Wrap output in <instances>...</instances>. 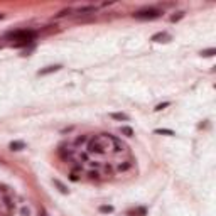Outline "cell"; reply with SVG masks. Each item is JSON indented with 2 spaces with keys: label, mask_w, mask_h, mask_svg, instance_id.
I'll return each mask as SVG.
<instances>
[{
  "label": "cell",
  "mask_w": 216,
  "mask_h": 216,
  "mask_svg": "<svg viewBox=\"0 0 216 216\" xmlns=\"http://www.w3.org/2000/svg\"><path fill=\"white\" fill-rule=\"evenodd\" d=\"M22 215H24V216H29L31 213H29V209H26V208H24V209H22Z\"/></svg>",
  "instance_id": "ac0fdd59"
},
{
  "label": "cell",
  "mask_w": 216,
  "mask_h": 216,
  "mask_svg": "<svg viewBox=\"0 0 216 216\" xmlns=\"http://www.w3.org/2000/svg\"><path fill=\"white\" fill-rule=\"evenodd\" d=\"M155 134H159V135H174V132L169 130V128H157Z\"/></svg>",
  "instance_id": "8fae6325"
},
{
  "label": "cell",
  "mask_w": 216,
  "mask_h": 216,
  "mask_svg": "<svg viewBox=\"0 0 216 216\" xmlns=\"http://www.w3.org/2000/svg\"><path fill=\"white\" fill-rule=\"evenodd\" d=\"M164 41V39H169V36L166 32H159V34H155V36H152V41H157V42H159V41Z\"/></svg>",
  "instance_id": "ba28073f"
},
{
  "label": "cell",
  "mask_w": 216,
  "mask_h": 216,
  "mask_svg": "<svg viewBox=\"0 0 216 216\" xmlns=\"http://www.w3.org/2000/svg\"><path fill=\"white\" fill-rule=\"evenodd\" d=\"M159 15H161V10H157V9H145V10H139L134 14V17L139 20H152L157 19Z\"/></svg>",
  "instance_id": "3957f363"
},
{
  "label": "cell",
  "mask_w": 216,
  "mask_h": 216,
  "mask_svg": "<svg viewBox=\"0 0 216 216\" xmlns=\"http://www.w3.org/2000/svg\"><path fill=\"white\" fill-rule=\"evenodd\" d=\"M54 184H56V186H58V188H59V191L61 193H68V189H66V186H64V184H63V182L61 181H58V179H54Z\"/></svg>",
  "instance_id": "7c38bea8"
},
{
  "label": "cell",
  "mask_w": 216,
  "mask_h": 216,
  "mask_svg": "<svg viewBox=\"0 0 216 216\" xmlns=\"http://www.w3.org/2000/svg\"><path fill=\"white\" fill-rule=\"evenodd\" d=\"M169 105H171V103H169V101H166V103H161V105H157V107H155V110H157V112H159V110H162V108H166V107H169Z\"/></svg>",
  "instance_id": "9a60e30c"
},
{
  "label": "cell",
  "mask_w": 216,
  "mask_h": 216,
  "mask_svg": "<svg viewBox=\"0 0 216 216\" xmlns=\"http://www.w3.org/2000/svg\"><path fill=\"white\" fill-rule=\"evenodd\" d=\"M41 216H47V213H46V209H42V213H41Z\"/></svg>",
  "instance_id": "d6986e66"
},
{
  "label": "cell",
  "mask_w": 216,
  "mask_h": 216,
  "mask_svg": "<svg viewBox=\"0 0 216 216\" xmlns=\"http://www.w3.org/2000/svg\"><path fill=\"white\" fill-rule=\"evenodd\" d=\"M100 211L101 213H112L113 208H112V206H100Z\"/></svg>",
  "instance_id": "5bb4252c"
},
{
  "label": "cell",
  "mask_w": 216,
  "mask_h": 216,
  "mask_svg": "<svg viewBox=\"0 0 216 216\" xmlns=\"http://www.w3.org/2000/svg\"><path fill=\"white\" fill-rule=\"evenodd\" d=\"M132 166H134V162L132 161H123V162H120V164L117 166V171H118V172H127V171L132 169Z\"/></svg>",
  "instance_id": "277c9868"
},
{
  "label": "cell",
  "mask_w": 216,
  "mask_h": 216,
  "mask_svg": "<svg viewBox=\"0 0 216 216\" xmlns=\"http://www.w3.org/2000/svg\"><path fill=\"white\" fill-rule=\"evenodd\" d=\"M216 54V49H204V51H201V56H204V58H211V56H215Z\"/></svg>",
  "instance_id": "9c48e42d"
},
{
  "label": "cell",
  "mask_w": 216,
  "mask_h": 216,
  "mask_svg": "<svg viewBox=\"0 0 216 216\" xmlns=\"http://www.w3.org/2000/svg\"><path fill=\"white\" fill-rule=\"evenodd\" d=\"M9 37L14 41H17V44L22 46V44H27V42H31L34 41L36 37V32L34 31H15V32H10L9 34Z\"/></svg>",
  "instance_id": "6da1fadb"
},
{
  "label": "cell",
  "mask_w": 216,
  "mask_h": 216,
  "mask_svg": "<svg viewBox=\"0 0 216 216\" xmlns=\"http://www.w3.org/2000/svg\"><path fill=\"white\" fill-rule=\"evenodd\" d=\"M24 147H26L24 142H12V144H10V148H12V150H20V148H24Z\"/></svg>",
  "instance_id": "52a82bcc"
},
{
  "label": "cell",
  "mask_w": 216,
  "mask_h": 216,
  "mask_svg": "<svg viewBox=\"0 0 216 216\" xmlns=\"http://www.w3.org/2000/svg\"><path fill=\"white\" fill-rule=\"evenodd\" d=\"M86 154H96V155H103L107 154V150L103 147V144H101L100 137L96 135V137H91L86 144Z\"/></svg>",
  "instance_id": "7a4b0ae2"
},
{
  "label": "cell",
  "mask_w": 216,
  "mask_h": 216,
  "mask_svg": "<svg viewBox=\"0 0 216 216\" xmlns=\"http://www.w3.org/2000/svg\"><path fill=\"white\" fill-rule=\"evenodd\" d=\"M61 66L59 64H54V66H47L46 69H41L39 71V76H44V74H49V73H56V71H59Z\"/></svg>",
  "instance_id": "5b68a950"
},
{
  "label": "cell",
  "mask_w": 216,
  "mask_h": 216,
  "mask_svg": "<svg viewBox=\"0 0 216 216\" xmlns=\"http://www.w3.org/2000/svg\"><path fill=\"white\" fill-rule=\"evenodd\" d=\"M69 12H71V9H68V10H63V12L58 14V17H64V15H66V14H69Z\"/></svg>",
  "instance_id": "e0dca14e"
},
{
  "label": "cell",
  "mask_w": 216,
  "mask_h": 216,
  "mask_svg": "<svg viewBox=\"0 0 216 216\" xmlns=\"http://www.w3.org/2000/svg\"><path fill=\"white\" fill-rule=\"evenodd\" d=\"M96 10V7L90 5V7H81V9H78V14H86V12H95Z\"/></svg>",
  "instance_id": "30bf717a"
},
{
  "label": "cell",
  "mask_w": 216,
  "mask_h": 216,
  "mask_svg": "<svg viewBox=\"0 0 216 216\" xmlns=\"http://www.w3.org/2000/svg\"><path fill=\"white\" fill-rule=\"evenodd\" d=\"M122 134H125L127 137H132V135H134V130L130 127H122Z\"/></svg>",
  "instance_id": "4fadbf2b"
},
{
  "label": "cell",
  "mask_w": 216,
  "mask_h": 216,
  "mask_svg": "<svg viewBox=\"0 0 216 216\" xmlns=\"http://www.w3.org/2000/svg\"><path fill=\"white\" fill-rule=\"evenodd\" d=\"M2 19H4V14H0V20H2Z\"/></svg>",
  "instance_id": "ffe728a7"
},
{
  "label": "cell",
  "mask_w": 216,
  "mask_h": 216,
  "mask_svg": "<svg viewBox=\"0 0 216 216\" xmlns=\"http://www.w3.org/2000/svg\"><path fill=\"white\" fill-rule=\"evenodd\" d=\"M110 117L113 120H128V115H125V113H110Z\"/></svg>",
  "instance_id": "8992f818"
},
{
  "label": "cell",
  "mask_w": 216,
  "mask_h": 216,
  "mask_svg": "<svg viewBox=\"0 0 216 216\" xmlns=\"http://www.w3.org/2000/svg\"><path fill=\"white\" fill-rule=\"evenodd\" d=\"M88 176H90V177H91V179H93V177H98V172H96V171H90V172H88Z\"/></svg>",
  "instance_id": "2e32d148"
}]
</instances>
